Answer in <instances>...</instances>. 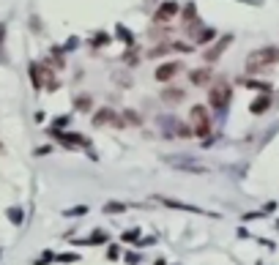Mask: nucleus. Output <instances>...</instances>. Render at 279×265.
I'll list each match as a JSON object with an SVG mask.
<instances>
[{
    "label": "nucleus",
    "mask_w": 279,
    "mask_h": 265,
    "mask_svg": "<svg viewBox=\"0 0 279 265\" xmlns=\"http://www.w3.org/2000/svg\"><path fill=\"white\" fill-rule=\"evenodd\" d=\"M276 60H279V49H274V47H260V49H254V52H249V57H246V71L249 74L266 71V68L274 66Z\"/></svg>",
    "instance_id": "f257e3e1"
},
{
    "label": "nucleus",
    "mask_w": 279,
    "mask_h": 265,
    "mask_svg": "<svg viewBox=\"0 0 279 265\" xmlns=\"http://www.w3.org/2000/svg\"><path fill=\"white\" fill-rule=\"evenodd\" d=\"M230 96H232V88H230L228 79H219V82H214L211 90H208V101H211V107L216 109V112H222V109L230 104Z\"/></svg>",
    "instance_id": "f03ea898"
},
{
    "label": "nucleus",
    "mask_w": 279,
    "mask_h": 265,
    "mask_svg": "<svg viewBox=\"0 0 279 265\" xmlns=\"http://www.w3.org/2000/svg\"><path fill=\"white\" fill-rule=\"evenodd\" d=\"M189 120H192V134L194 137H208L211 134V118H208V109L194 104L189 109Z\"/></svg>",
    "instance_id": "7ed1b4c3"
},
{
    "label": "nucleus",
    "mask_w": 279,
    "mask_h": 265,
    "mask_svg": "<svg viewBox=\"0 0 279 265\" xmlns=\"http://www.w3.org/2000/svg\"><path fill=\"white\" fill-rule=\"evenodd\" d=\"M93 126H124V118H120L118 112H112L110 107H104V109H98L96 115H93Z\"/></svg>",
    "instance_id": "20e7f679"
},
{
    "label": "nucleus",
    "mask_w": 279,
    "mask_h": 265,
    "mask_svg": "<svg viewBox=\"0 0 279 265\" xmlns=\"http://www.w3.org/2000/svg\"><path fill=\"white\" fill-rule=\"evenodd\" d=\"M178 11H181V8H178V3H172V0H164V3L156 8L154 22H159V25H162V22H170V19H176V16H178Z\"/></svg>",
    "instance_id": "39448f33"
},
{
    "label": "nucleus",
    "mask_w": 279,
    "mask_h": 265,
    "mask_svg": "<svg viewBox=\"0 0 279 265\" xmlns=\"http://www.w3.org/2000/svg\"><path fill=\"white\" fill-rule=\"evenodd\" d=\"M181 68H184L181 63H162V66L154 71V77H156V82H170V79L181 71Z\"/></svg>",
    "instance_id": "423d86ee"
},
{
    "label": "nucleus",
    "mask_w": 279,
    "mask_h": 265,
    "mask_svg": "<svg viewBox=\"0 0 279 265\" xmlns=\"http://www.w3.org/2000/svg\"><path fill=\"white\" fill-rule=\"evenodd\" d=\"M52 137H55V140H60L63 145H68V148H88V140H85V137H80V134H60V131H52Z\"/></svg>",
    "instance_id": "0eeeda50"
},
{
    "label": "nucleus",
    "mask_w": 279,
    "mask_h": 265,
    "mask_svg": "<svg viewBox=\"0 0 279 265\" xmlns=\"http://www.w3.org/2000/svg\"><path fill=\"white\" fill-rule=\"evenodd\" d=\"M162 99H164L167 104H181V101H186V90H184V88H172V85H167V88L162 90Z\"/></svg>",
    "instance_id": "6e6552de"
},
{
    "label": "nucleus",
    "mask_w": 279,
    "mask_h": 265,
    "mask_svg": "<svg viewBox=\"0 0 279 265\" xmlns=\"http://www.w3.org/2000/svg\"><path fill=\"white\" fill-rule=\"evenodd\" d=\"M189 82L192 85H208V82H211V68H208V66L192 68V71H189Z\"/></svg>",
    "instance_id": "1a4fd4ad"
},
{
    "label": "nucleus",
    "mask_w": 279,
    "mask_h": 265,
    "mask_svg": "<svg viewBox=\"0 0 279 265\" xmlns=\"http://www.w3.org/2000/svg\"><path fill=\"white\" fill-rule=\"evenodd\" d=\"M268 107H271V96H268V93H263V96H258V99L249 104V112H252V115H263Z\"/></svg>",
    "instance_id": "9d476101"
},
{
    "label": "nucleus",
    "mask_w": 279,
    "mask_h": 265,
    "mask_svg": "<svg viewBox=\"0 0 279 265\" xmlns=\"http://www.w3.org/2000/svg\"><path fill=\"white\" fill-rule=\"evenodd\" d=\"M230 41H232V36H224L219 44H214V49H208V52H206V60H208V63H214L219 55L224 52V49H228V44H230Z\"/></svg>",
    "instance_id": "9b49d317"
},
{
    "label": "nucleus",
    "mask_w": 279,
    "mask_h": 265,
    "mask_svg": "<svg viewBox=\"0 0 279 265\" xmlns=\"http://www.w3.org/2000/svg\"><path fill=\"white\" fill-rule=\"evenodd\" d=\"M164 205H170V208H178V211H192V213H200V208H194V205H186V203H176V200H167V197H159Z\"/></svg>",
    "instance_id": "f8f14e48"
},
{
    "label": "nucleus",
    "mask_w": 279,
    "mask_h": 265,
    "mask_svg": "<svg viewBox=\"0 0 279 265\" xmlns=\"http://www.w3.org/2000/svg\"><path fill=\"white\" fill-rule=\"evenodd\" d=\"M30 79H33V88H36V90L44 88V85H42V66H38V63H33V66H30Z\"/></svg>",
    "instance_id": "ddd939ff"
},
{
    "label": "nucleus",
    "mask_w": 279,
    "mask_h": 265,
    "mask_svg": "<svg viewBox=\"0 0 279 265\" xmlns=\"http://www.w3.org/2000/svg\"><path fill=\"white\" fill-rule=\"evenodd\" d=\"M77 109H82V112H90V107H93V101H90V96H77Z\"/></svg>",
    "instance_id": "4468645a"
},
{
    "label": "nucleus",
    "mask_w": 279,
    "mask_h": 265,
    "mask_svg": "<svg viewBox=\"0 0 279 265\" xmlns=\"http://www.w3.org/2000/svg\"><path fill=\"white\" fill-rule=\"evenodd\" d=\"M104 241H107V235H104V233H93L88 241H77V244H90V246H96V244H104Z\"/></svg>",
    "instance_id": "2eb2a0df"
},
{
    "label": "nucleus",
    "mask_w": 279,
    "mask_h": 265,
    "mask_svg": "<svg viewBox=\"0 0 279 265\" xmlns=\"http://www.w3.org/2000/svg\"><path fill=\"white\" fill-rule=\"evenodd\" d=\"M214 36H216V30H211V27H206V30H202L200 36H194V38H197V44H206V41H211Z\"/></svg>",
    "instance_id": "dca6fc26"
},
{
    "label": "nucleus",
    "mask_w": 279,
    "mask_h": 265,
    "mask_svg": "<svg viewBox=\"0 0 279 265\" xmlns=\"http://www.w3.org/2000/svg\"><path fill=\"white\" fill-rule=\"evenodd\" d=\"M50 60L55 63V68H66V63H63V55H60V49H52Z\"/></svg>",
    "instance_id": "f3484780"
},
{
    "label": "nucleus",
    "mask_w": 279,
    "mask_h": 265,
    "mask_svg": "<svg viewBox=\"0 0 279 265\" xmlns=\"http://www.w3.org/2000/svg\"><path fill=\"white\" fill-rule=\"evenodd\" d=\"M170 49H172L170 44H159V47H156V49H150L148 55H150V57H162V55H167V52H170Z\"/></svg>",
    "instance_id": "a211bd4d"
},
{
    "label": "nucleus",
    "mask_w": 279,
    "mask_h": 265,
    "mask_svg": "<svg viewBox=\"0 0 279 265\" xmlns=\"http://www.w3.org/2000/svg\"><path fill=\"white\" fill-rule=\"evenodd\" d=\"M104 211H107V213H120V211H126V205H120V203H107V205H104Z\"/></svg>",
    "instance_id": "6ab92c4d"
},
{
    "label": "nucleus",
    "mask_w": 279,
    "mask_h": 265,
    "mask_svg": "<svg viewBox=\"0 0 279 265\" xmlns=\"http://www.w3.org/2000/svg\"><path fill=\"white\" fill-rule=\"evenodd\" d=\"M8 216H11V222H14V224H22V211L20 208H11Z\"/></svg>",
    "instance_id": "aec40b11"
},
{
    "label": "nucleus",
    "mask_w": 279,
    "mask_h": 265,
    "mask_svg": "<svg viewBox=\"0 0 279 265\" xmlns=\"http://www.w3.org/2000/svg\"><path fill=\"white\" fill-rule=\"evenodd\" d=\"M50 260H52V252H44V255H42V257H38V260H36V265H46Z\"/></svg>",
    "instance_id": "412c9836"
},
{
    "label": "nucleus",
    "mask_w": 279,
    "mask_h": 265,
    "mask_svg": "<svg viewBox=\"0 0 279 265\" xmlns=\"http://www.w3.org/2000/svg\"><path fill=\"white\" fill-rule=\"evenodd\" d=\"M58 260H60V263H77L80 257H77V255H60Z\"/></svg>",
    "instance_id": "4be33fe9"
},
{
    "label": "nucleus",
    "mask_w": 279,
    "mask_h": 265,
    "mask_svg": "<svg viewBox=\"0 0 279 265\" xmlns=\"http://www.w3.org/2000/svg\"><path fill=\"white\" fill-rule=\"evenodd\" d=\"M184 16H186V22H192V19H194V5H186Z\"/></svg>",
    "instance_id": "5701e85b"
},
{
    "label": "nucleus",
    "mask_w": 279,
    "mask_h": 265,
    "mask_svg": "<svg viewBox=\"0 0 279 265\" xmlns=\"http://www.w3.org/2000/svg\"><path fill=\"white\" fill-rule=\"evenodd\" d=\"M137 230H132V233H124V241H129V244H132V241H137Z\"/></svg>",
    "instance_id": "b1692460"
},
{
    "label": "nucleus",
    "mask_w": 279,
    "mask_h": 265,
    "mask_svg": "<svg viewBox=\"0 0 279 265\" xmlns=\"http://www.w3.org/2000/svg\"><path fill=\"white\" fill-rule=\"evenodd\" d=\"M80 213H85V208L80 205V208H72V211H66V216H80Z\"/></svg>",
    "instance_id": "393cba45"
},
{
    "label": "nucleus",
    "mask_w": 279,
    "mask_h": 265,
    "mask_svg": "<svg viewBox=\"0 0 279 265\" xmlns=\"http://www.w3.org/2000/svg\"><path fill=\"white\" fill-rule=\"evenodd\" d=\"M126 120H129V123H140V118H137V115H132V109H126Z\"/></svg>",
    "instance_id": "a878e982"
},
{
    "label": "nucleus",
    "mask_w": 279,
    "mask_h": 265,
    "mask_svg": "<svg viewBox=\"0 0 279 265\" xmlns=\"http://www.w3.org/2000/svg\"><path fill=\"white\" fill-rule=\"evenodd\" d=\"M126 263H129V265H137L140 263V255H126Z\"/></svg>",
    "instance_id": "bb28decb"
},
{
    "label": "nucleus",
    "mask_w": 279,
    "mask_h": 265,
    "mask_svg": "<svg viewBox=\"0 0 279 265\" xmlns=\"http://www.w3.org/2000/svg\"><path fill=\"white\" fill-rule=\"evenodd\" d=\"M3 151H6V148H3V142H0V153H3Z\"/></svg>",
    "instance_id": "cd10ccee"
}]
</instances>
